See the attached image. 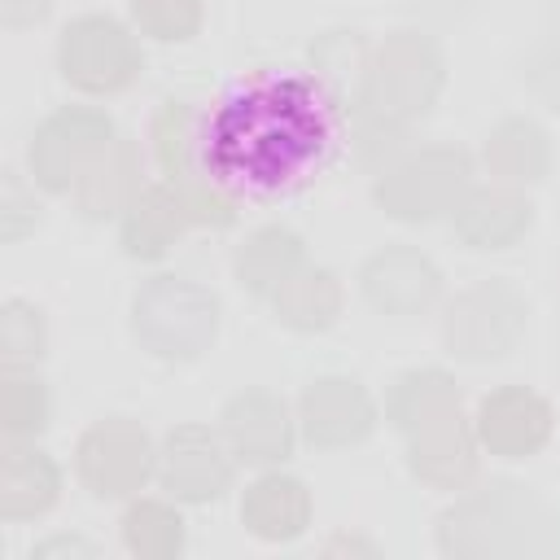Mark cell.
Returning a JSON list of instances; mask_svg holds the SVG:
<instances>
[{"mask_svg": "<svg viewBox=\"0 0 560 560\" xmlns=\"http://www.w3.org/2000/svg\"><path fill=\"white\" fill-rule=\"evenodd\" d=\"M201 131L206 122L197 118V109L188 101L166 96L149 122V144H153V162L162 171V179H188L201 166Z\"/></svg>", "mask_w": 560, "mask_h": 560, "instance_id": "obj_26", "label": "cell"}, {"mask_svg": "<svg viewBox=\"0 0 560 560\" xmlns=\"http://www.w3.org/2000/svg\"><path fill=\"white\" fill-rule=\"evenodd\" d=\"M48 9H52V0H0V22L9 31H22V26L44 22Z\"/></svg>", "mask_w": 560, "mask_h": 560, "instance_id": "obj_32", "label": "cell"}, {"mask_svg": "<svg viewBox=\"0 0 560 560\" xmlns=\"http://www.w3.org/2000/svg\"><path fill=\"white\" fill-rule=\"evenodd\" d=\"M140 149L131 140H114L70 188L74 210L83 219H122V210L140 197Z\"/></svg>", "mask_w": 560, "mask_h": 560, "instance_id": "obj_20", "label": "cell"}, {"mask_svg": "<svg viewBox=\"0 0 560 560\" xmlns=\"http://www.w3.org/2000/svg\"><path fill=\"white\" fill-rule=\"evenodd\" d=\"M446 88V57L424 31H394L372 48L359 118L407 127L424 118Z\"/></svg>", "mask_w": 560, "mask_h": 560, "instance_id": "obj_4", "label": "cell"}, {"mask_svg": "<svg viewBox=\"0 0 560 560\" xmlns=\"http://www.w3.org/2000/svg\"><path fill=\"white\" fill-rule=\"evenodd\" d=\"M153 477L175 503H214L236 477V455L219 429L188 420L158 442Z\"/></svg>", "mask_w": 560, "mask_h": 560, "instance_id": "obj_10", "label": "cell"}, {"mask_svg": "<svg viewBox=\"0 0 560 560\" xmlns=\"http://www.w3.org/2000/svg\"><path fill=\"white\" fill-rule=\"evenodd\" d=\"M48 354V319L35 302L9 298L0 306V359L4 368H35Z\"/></svg>", "mask_w": 560, "mask_h": 560, "instance_id": "obj_29", "label": "cell"}, {"mask_svg": "<svg viewBox=\"0 0 560 560\" xmlns=\"http://www.w3.org/2000/svg\"><path fill=\"white\" fill-rule=\"evenodd\" d=\"M131 22L140 26V35L158 39V44H184L201 31L206 4L201 0H127Z\"/></svg>", "mask_w": 560, "mask_h": 560, "instance_id": "obj_30", "label": "cell"}, {"mask_svg": "<svg viewBox=\"0 0 560 560\" xmlns=\"http://www.w3.org/2000/svg\"><path fill=\"white\" fill-rule=\"evenodd\" d=\"M306 262V245H302V236L293 232V228H284V223H267V228H254L241 245H236V254H232V271H236V280H241V289L245 293H254V298H276V289L298 271Z\"/></svg>", "mask_w": 560, "mask_h": 560, "instance_id": "obj_22", "label": "cell"}, {"mask_svg": "<svg viewBox=\"0 0 560 560\" xmlns=\"http://www.w3.org/2000/svg\"><path fill=\"white\" fill-rule=\"evenodd\" d=\"M332 140V101L315 79L267 74L232 96L206 118L201 166L223 188L280 192L298 184Z\"/></svg>", "mask_w": 560, "mask_h": 560, "instance_id": "obj_1", "label": "cell"}, {"mask_svg": "<svg viewBox=\"0 0 560 560\" xmlns=\"http://www.w3.org/2000/svg\"><path fill=\"white\" fill-rule=\"evenodd\" d=\"M61 499V468L35 442H4L0 451V516L35 521Z\"/></svg>", "mask_w": 560, "mask_h": 560, "instance_id": "obj_19", "label": "cell"}, {"mask_svg": "<svg viewBox=\"0 0 560 560\" xmlns=\"http://www.w3.org/2000/svg\"><path fill=\"white\" fill-rule=\"evenodd\" d=\"M114 122L96 105H61L52 109L31 144H26V171L44 192H70L79 175L114 144Z\"/></svg>", "mask_w": 560, "mask_h": 560, "instance_id": "obj_9", "label": "cell"}, {"mask_svg": "<svg viewBox=\"0 0 560 560\" xmlns=\"http://www.w3.org/2000/svg\"><path fill=\"white\" fill-rule=\"evenodd\" d=\"M74 472L96 499H136L158 472V446L131 416H105L74 442Z\"/></svg>", "mask_w": 560, "mask_h": 560, "instance_id": "obj_8", "label": "cell"}, {"mask_svg": "<svg viewBox=\"0 0 560 560\" xmlns=\"http://www.w3.org/2000/svg\"><path fill=\"white\" fill-rule=\"evenodd\" d=\"M529 306L508 280H477L442 311V346L464 363H494L525 337Z\"/></svg>", "mask_w": 560, "mask_h": 560, "instance_id": "obj_7", "label": "cell"}, {"mask_svg": "<svg viewBox=\"0 0 560 560\" xmlns=\"http://www.w3.org/2000/svg\"><path fill=\"white\" fill-rule=\"evenodd\" d=\"M359 293L372 311L394 315V319H411V315H424L442 298V271L416 245H385V249L363 258Z\"/></svg>", "mask_w": 560, "mask_h": 560, "instance_id": "obj_12", "label": "cell"}, {"mask_svg": "<svg viewBox=\"0 0 560 560\" xmlns=\"http://www.w3.org/2000/svg\"><path fill=\"white\" fill-rule=\"evenodd\" d=\"M122 547L140 560H171L184 551V516L166 499H131L122 512Z\"/></svg>", "mask_w": 560, "mask_h": 560, "instance_id": "obj_27", "label": "cell"}, {"mask_svg": "<svg viewBox=\"0 0 560 560\" xmlns=\"http://www.w3.org/2000/svg\"><path fill=\"white\" fill-rule=\"evenodd\" d=\"M219 433L232 446L236 464L249 468H276L293 455L298 442V416L289 411V402L271 389H241L223 402L219 411Z\"/></svg>", "mask_w": 560, "mask_h": 560, "instance_id": "obj_11", "label": "cell"}, {"mask_svg": "<svg viewBox=\"0 0 560 560\" xmlns=\"http://www.w3.org/2000/svg\"><path fill=\"white\" fill-rule=\"evenodd\" d=\"M188 228H192V214H188V201H184L179 184L158 179V184H144L140 197L122 210L118 241H122V254L127 258L158 262V258H166L175 249V241Z\"/></svg>", "mask_w": 560, "mask_h": 560, "instance_id": "obj_17", "label": "cell"}, {"mask_svg": "<svg viewBox=\"0 0 560 560\" xmlns=\"http://www.w3.org/2000/svg\"><path fill=\"white\" fill-rule=\"evenodd\" d=\"M407 468L433 490H468L481 468V442L464 411H451L407 438Z\"/></svg>", "mask_w": 560, "mask_h": 560, "instance_id": "obj_15", "label": "cell"}, {"mask_svg": "<svg viewBox=\"0 0 560 560\" xmlns=\"http://www.w3.org/2000/svg\"><path fill=\"white\" fill-rule=\"evenodd\" d=\"M52 398L31 368H4L0 376V429L4 442H35L48 429Z\"/></svg>", "mask_w": 560, "mask_h": 560, "instance_id": "obj_28", "label": "cell"}, {"mask_svg": "<svg viewBox=\"0 0 560 560\" xmlns=\"http://www.w3.org/2000/svg\"><path fill=\"white\" fill-rule=\"evenodd\" d=\"M368 61H372V44L359 31H324L311 44V79L332 101V109H359Z\"/></svg>", "mask_w": 560, "mask_h": 560, "instance_id": "obj_24", "label": "cell"}, {"mask_svg": "<svg viewBox=\"0 0 560 560\" xmlns=\"http://www.w3.org/2000/svg\"><path fill=\"white\" fill-rule=\"evenodd\" d=\"M324 551H328V556H337V551H363V556H376V542H368V538H346V534H341V538H332Z\"/></svg>", "mask_w": 560, "mask_h": 560, "instance_id": "obj_34", "label": "cell"}, {"mask_svg": "<svg viewBox=\"0 0 560 560\" xmlns=\"http://www.w3.org/2000/svg\"><path fill=\"white\" fill-rule=\"evenodd\" d=\"M298 429L319 451L359 446L376 429V402L354 376H319L298 398Z\"/></svg>", "mask_w": 560, "mask_h": 560, "instance_id": "obj_14", "label": "cell"}, {"mask_svg": "<svg viewBox=\"0 0 560 560\" xmlns=\"http://www.w3.org/2000/svg\"><path fill=\"white\" fill-rule=\"evenodd\" d=\"M451 411H459V385L442 368H411V372L394 376V385L385 394V420L402 438H411L416 429H424Z\"/></svg>", "mask_w": 560, "mask_h": 560, "instance_id": "obj_25", "label": "cell"}, {"mask_svg": "<svg viewBox=\"0 0 560 560\" xmlns=\"http://www.w3.org/2000/svg\"><path fill=\"white\" fill-rule=\"evenodd\" d=\"M481 166L499 184H538L551 171V136L534 118H503L481 140Z\"/></svg>", "mask_w": 560, "mask_h": 560, "instance_id": "obj_21", "label": "cell"}, {"mask_svg": "<svg viewBox=\"0 0 560 560\" xmlns=\"http://www.w3.org/2000/svg\"><path fill=\"white\" fill-rule=\"evenodd\" d=\"M57 556H96V547L88 538H74V534H52V538L31 547V560H57Z\"/></svg>", "mask_w": 560, "mask_h": 560, "instance_id": "obj_33", "label": "cell"}, {"mask_svg": "<svg viewBox=\"0 0 560 560\" xmlns=\"http://www.w3.org/2000/svg\"><path fill=\"white\" fill-rule=\"evenodd\" d=\"M472 429H477L481 451H490L499 459H529L551 442L556 411L538 389L499 385L477 402Z\"/></svg>", "mask_w": 560, "mask_h": 560, "instance_id": "obj_13", "label": "cell"}, {"mask_svg": "<svg viewBox=\"0 0 560 560\" xmlns=\"http://www.w3.org/2000/svg\"><path fill=\"white\" fill-rule=\"evenodd\" d=\"M131 337L162 363H192L219 337V298L188 276H149L131 293Z\"/></svg>", "mask_w": 560, "mask_h": 560, "instance_id": "obj_3", "label": "cell"}, {"mask_svg": "<svg viewBox=\"0 0 560 560\" xmlns=\"http://www.w3.org/2000/svg\"><path fill=\"white\" fill-rule=\"evenodd\" d=\"M341 280L337 271L328 267H315V262H302L271 298V311L276 319L289 328V332H328L337 319H341Z\"/></svg>", "mask_w": 560, "mask_h": 560, "instance_id": "obj_23", "label": "cell"}, {"mask_svg": "<svg viewBox=\"0 0 560 560\" xmlns=\"http://www.w3.org/2000/svg\"><path fill=\"white\" fill-rule=\"evenodd\" d=\"M472 188V158L459 144H424L411 153H398L376 184L372 201L398 219V223H433L459 206V197Z\"/></svg>", "mask_w": 560, "mask_h": 560, "instance_id": "obj_5", "label": "cell"}, {"mask_svg": "<svg viewBox=\"0 0 560 560\" xmlns=\"http://www.w3.org/2000/svg\"><path fill=\"white\" fill-rule=\"evenodd\" d=\"M35 223H39L35 179L26 184L18 171H9L4 184H0V236L13 245V241H22L26 232H35Z\"/></svg>", "mask_w": 560, "mask_h": 560, "instance_id": "obj_31", "label": "cell"}, {"mask_svg": "<svg viewBox=\"0 0 560 560\" xmlns=\"http://www.w3.org/2000/svg\"><path fill=\"white\" fill-rule=\"evenodd\" d=\"M241 521L262 542H293L311 525V490L302 477L267 468L241 494Z\"/></svg>", "mask_w": 560, "mask_h": 560, "instance_id": "obj_18", "label": "cell"}, {"mask_svg": "<svg viewBox=\"0 0 560 560\" xmlns=\"http://www.w3.org/2000/svg\"><path fill=\"white\" fill-rule=\"evenodd\" d=\"M556 542H560V521L551 503L521 481L477 486L438 516V551L455 560L551 556Z\"/></svg>", "mask_w": 560, "mask_h": 560, "instance_id": "obj_2", "label": "cell"}, {"mask_svg": "<svg viewBox=\"0 0 560 560\" xmlns=\"http://www.w3.org/2000/svg\"><path fill=\"white\" fill-rule=\"evenodd\" d=\"M534 223V206L516 184H472L451 210V228L468 249H508Z\"/></svg>", "mask_w": 560, "mask_h": 560, "instance_id": "obj_16", "label": "cell"}, {"mask_svg": "<svg viewBox=\"0 0 560 560\" xmlns=\"http://www.w3.org/2000/svg\"><path fill=\"white\" fill-rule=\"evenodd\" d=\"M57 70L83 96H114L140 79L144 52L118 18L79 13L57 35Z\"/></svg>", "mask_w": 560, "mask_h": 560, "instance_id": "obj_6", "label": "cell"}]
</instances>
